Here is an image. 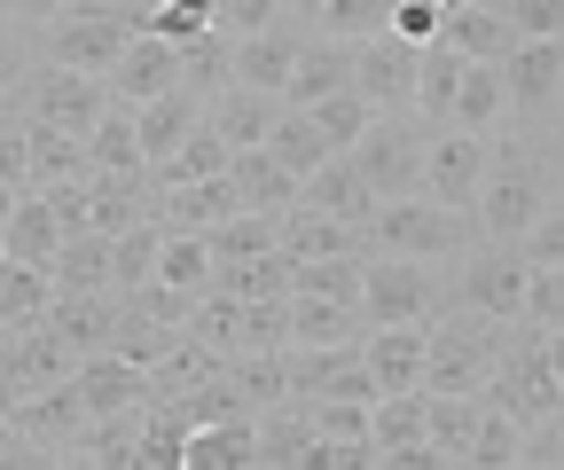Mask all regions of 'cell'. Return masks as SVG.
Returning a JSON list of instances; mask_svg holds the SVG:
<instances>
[{
	"label": "cell",
	"instance_id": "1",
	"mask_svg": "<svg viewBox=\"0 0 564 470\" xmlns=\"http://www.w3.org/2000/svg\"><path fill=\"white\" fill-rule=\"evenodd\" d=\"M556 205V188H549V165L533 150H510V157H486L478 173V196H470V228L486 243H518L541 212Z\"/></svg>",
	"mask_w": 564,
	"mask_h": 470
},
{
	"label": "cell",
	"instance_id": "2",
	"mask_svg": "<svg viewBox=\"0 0 564 470\" xmlns=\"http://www.w3.org/2000/svg\"><path fill=\"white\" fill-rule=\"evenodd\" d=\"M463 243H478L470 212H447L432 196H384L369 212V251H392V259H455Z\"/></svg>",
	"mask_w": 564,
	"mask_h": 470
},
{
	"label": "cell",
	"instance_id": "3",
	"mask_svg": "<svg viewBox=\"0 0 564 470\" xmlns=\"http://www.w3.org/2000/svg\"><path fill=\"white\" fill-rule=\"evenodd\" d=\"M494 321L470 314V321H440L423 329V369H415V392H478L486 369H494Z\"/></svg>",
	"mask_w": 564,
	"mask_h": 470
},
{
	"label": "cell",
	"instance_id": "4",
	"mask_svg": "<svg viewBox=\"0 0 564 470\" xmlns=\"http://www.w3.org/2000/svg\"><path fill=\"white\" fill-rule=\"evenodd\" d=\"M361 321L369 329H384V321H432V306H440V283H432V259H392V251H377V259H361Z\"/></svg>",
	"mask_w": 564,
	"mask_h": 470
},
{
	"label": "cell",
	"instance_id": "5",
	"mask_svg": "<svg viewBox=\"0 0 564 470\" xmlns=\"http://www.w3.org/2000/svg\"><path fill=\"white\" fill-rule=\"evenodd\" d=\"M345 157H352V173L369 181L377 205H384V196H415V181H423V133L400 125V118H369L361 142H352Z\"/></svg>",
	"mask_w": 564,
	"mask_h": 470
},
{
	"label": "cell",
	"instance_id": "6",
	"mask_svg": "<svg viewBox=\"0 0 564 470\" xmlns=\"http://www.w3.org/2000/svg\"><path fill=\"white\" fill-rule=\"evenodd\" d=\"M525 251L518 243H478L470 259H463V275H455V291H463V306L470 314H486V321H518V306H525Z\"/></svg>",
	"mask_w": 564,
	"mask_h": 470
},
{
	"label": "cell",
	"instance_id": "7",
	"mask_svg": "<svg viewBox=\"0 0 564 470\" xmlns=\"http://www.w3.org/2000/svg\"><path fill=\"white\" fill-rule=\"evenodd\" d=\"M126 40H133V17H118V9H63V24L47 32V63H55V72L102 79L110 55H118Z\"/></svg>",
	"mask_w": 564,
	"mask_h": 470
},
{
	"label": "cell",
	"instance_id": "8",
	"mask_svg": "<svg viewBox=\"0 0 564 470\" xmlns=\"http://www.w3.org/2000/svg\"><path fill=\"white\" fill-rule=\"evenodd\" d=\"M486 133H440V142H423V196H432V205H447V212H470V196H478V173H486Z\"/></svg>",
	"mask_w": 564,
	"mask_h": 470
},
{
	"label": "cell",
	"instance_id": "9",
	"mask_svg": "<svg viewBox=\"0 0 564 470\" xmlns=\"http://www.w3.org/2000/svg\"><path fill=\"white\" fill-rule=\"evenodd\" d=\"M165 87H181V47L133 24V40L110 55V72H102V95H110V102H150V95H165Z\"/></svg>",
	"mask_w": 564,
	"mask_h": 470
},
{
	"label": "cell",
	"instance_id": "10",
	"mask_svg": "<svg viewBox=\"0 0 564 470\" xmlns=\"http://www.w3.org/2000/svg\"><path fill=\"white\" fill-rule=\"evenodd\" d=\"M556 79H564L556 40H518V47L502 55V95H510V110H518L525 125H549V118H556Z\"/></svg>",
	"mask_w": 564,
	"mask_h": 470
},
{
	"label": "cell",
	"instance_id": "11",
	"mask_svg": "<svg viewBox=\"0 0 564 470\" xmlns=\"http://www.w3.org/2000/svg\"><path fill=\"white\" fill-rule=\"evenodd\" d=\"M70 384H79V400H87V424H95V416H126V408L150 400V369H133V361L110 353V346L70 369Z\"/></svg>",
	"mask_w": 564,
	"mask_h": 470
},
{
	"label": "cell",
	"instance_id": "12",
	"mask_svg": "<svg viewBox=\"0 0 564 470\" xmlns=\"http://www.w3.org/2000/svg\"><path fill=\"white\" fill-rule=\"evenodd\" d=\"M40 321H47V329H55V338H63L70 353H79V361H87V353H102V346H110L118 298H110V291H55Z\"/></svg>",
	"mask_w": 564,
	"mask_h": 470
},
{
	"label": "cell",
	"instance_id": "13",
	"mask_svg": "<svg viewBox=\"0 0 564 470\" xmlns=\"http://www.w3.org/2000/svg\"><path fill=\"white\" fill-rule=\"evenodd\" d=\"M299 205H314V212H337V220H352V228H369V212H377V196H369V181L352 173V157L345 150H329L306 181H299Z\"/></svg>",
	"mask_w": 564,
	"mask_h": 470
},
{
	"label": "cell",
	"instance_id": "14",
	"mask_svg": "<svg viewBox=\"0 0 564 470\" xmlns=\"http://www.w3.org/2000/svg\"><path fill=\"white\" fill-rule=\"evenodd\" d=\"M102 79H87V72H47V79H32V118L40 125H63V133H87L95 118H102Z\"/></svg>",
	"mask_w": 564,
	"mask_h": 470
},
{
	"label": "cell",
	"instance_id": "15",
	"mask_svg": "<svg viewBox=\"0 0 564 470\" xmlns=\"http://www.w3.org/2000/svg\"><path fill=\"white\" fill-rule=\"evenodd\" d=\"M274 243L291 259H329V251H369V228H352L337 212H314V205H291V212H274Z\"/></svg>",
	"mask_w": 564,
	"mask_h": 470
},
{
	"label": "cell",
	"instance_id": "16",
	"mask_svg": "<svg viewBox=\"0 0 564 470\" xmlns=\"http://www.w3.org/2000/svg\"><path fill=\"white\" fill-rule=\"evenodd\" d=\"M361 369L377 392H415V369H423V321H384L361 338Z\"/></svg>",
	"mask_w": 564,
	"mask_h": 470
},
{
	"label": "cell",
	"instance_id": "17",
	"mask_svg": "<svg viewBox=\"0 0 564 470\" xmlns=\"http://www.w3.org/2000/svg\"><path fill=\"white\" fill-rule=\"evenodd\" d=\"M17 431L32 439V447H63V439H79L87 431V400H79V384L70 376H55V384H32V400L17 408Z\"/></svg>",
	"mask_w": 564,
	"mask_h": 470
},
{
	"label": "cell",
	"instance_id": "18",
	"mask_svg": "<svg viewBox=\"0 0 564 470\" xmlns=\"http://www.w3.org/2000/svg\"><path fill=\"white\" fill-rule=\"evenodd\" d=\"M291 55H299V40L291 32H243V40H228V79L236 87H259V95H274L282 102V79H291Z\"/></svg>",
	"mask_w": 564,
	"mask_h": 470
},
{
	"label": "cell",
	"instance_id": "19",
	"mask_svg": "<svg viewBox=\"0 0 564 470\" xmlns=\"http://www.w3.org/2000/svg\"><path fill=\"white\" fill-rule=\"evenodd\" d=\"M243 462H259V424H243V416L188 424V439H181V470H243Z\"/></svg>",
	"mask_w": 564,
	"mask_h": 470
},
{
	"label": "cell",
	"instance_id": "20",
	"mask_svg": "<svg viewBox=\"0 0 564 470\" xmlns=\"http://www.w3.org/2000/svg\"><path fill=\"white\" fill-rule=\"evenodd\" d=\"M440 40L463 55V63H502L518 47V32L494 17V0H455V9L440 17Z\"/></svg>",
	"mask_w": 564,
	"mask_h": 470
},
{
	"label": "cell",
	"instance_id": "21",
	"mask_svg": "<svg viewBox=\"0 0 564 470\" xmlns=\"http://www.w3.org/2000/svg\"><path fill=\"white\" fill-rule=\"evenodd\" d=\"M337 87H352V40H314V47H299V55H291L282 102L306 110V102H322V95H337Z\"/></svg>",
	"mask_w": 564,
	"mask_h": 470
},
{
	"label": "cell",
	"instance_id": "22",
	"mask_svg": "<svg viewBox=\"0 0 564 470\" xmlns=\"http://www.w3.org/2000/svg\"><path fill=\"white\" fill-rule=\"evenodd\" d=\"M47 291H110V236L102 228H70L47 251Z\"/></svg>",
	"mask_w": 564,
	"mask_h": 470
},
{
	"label": "cell",
	"instance_id": "23",
	"mask_svg": "<svg viewBox=\"0 0 564 470\" xmlns=\"http://www.w3.org/2000/svg\"><path fill=\"white\" fill-rule=\"evenodd\" d=\"M228 181H236V205L243 212H291L299 205V173H282L259 142L251 150H228Z\"/></svg>",
	"mask_w": 564,
	"mask_h": 470
},
{
	"label": "cell",
	"instance_id": "24",
	"mask_svg": "<svg viewBox=\"0 0 564 470\" xmlns=\"http://www.w3.org/2000/svg\"><path fill=\"white\" fill-rule=\"evenodd\" d=\"M188 125H196V102H188V87H165V95H150V102H133V142H141V165L173 157Z\"/></svg>",
	"mask_w": 564,
	"mask_h": 470
},
{
	"label": "cell",
	"instance_id": "25",
	"mask_svg": "<svg viewBox=\"0 0 564 470\" xmlns=\"http://www.w3.org/2000/svg\"><path fill=\"white\" fill-rule=\"evenodd\" d=\"M510 118V95H502V63H463V79H455V102H447V125L463 133H494Z\"/></svg>",
	"mask_w": 564,
	"mask_h": 470
},
{
	"label": "cell",
	"instance_id": "26",
	"mask_svg": "<svg viewBox=\"0 0 564 470\" xmlns=\"http://www.w3.org/2000/svg\"><path fill=\"white\" fill-rule=\"evenodd\" d=\"M87 142V165L110 173V181H133L141 173V142H133V102H102V118L79 133Z\"/></svg>",
	"mask_w": 564,
	"mask_h": 470
},
{
	"label": "cell",
	"instance_id": "27",
	"mask_svg": "<svg viewBox=\"0 0 564 470\" xmlns=\"http://www.w3.org/2000/svg\"><path fill=\"white\" fill-rule=\"evenodd\" d=\"M274 110H282L274 95H259V87H236V79H228V87H220V102H212V118H204V125L220 133L228 150H251V142H267V125H274Z\"/></svg>",
	"mask_w": 564,
	"mask_h": 470
},
{
	"label": "cell",
	"instance_id": "28",
	"mask_svg": "<svg viewBox=\"0 0 564 470\" xmlns=\"http://www.w3.org/2000/svg\"><path fill=\"white\" fill-rule=\"evenodd\" d=\"M150 283H165V291H181V298L212 291V243H204L196 228H165V236H158V266H150Z\"/></svg>",
	"mask_w": 564,
	"mask_h": 470
},
{
	"label": "cell",
	"instance_id": "29",
	"mask_svg": "<svg viewBox=\"0 0 564 470\" xmlns=\"http://www.w3.org/2000/svg\"><path fill=\"white\" fill-rule=\"evenodd\" d=\"M259 150H267V157H274L282 173H299V181H306V173H314V165L329 157V142H322V125H314L306 110H291V102L274 110V125H267V142H259Z\"/></svg>",
	"mask_w": 564,
	"mask_h": 470
},
{
	"label": "cell",
	"instance_id": "30",
	"mask_svg": "<svg viewBox=\"0 0 564 470\" xmlns=\"http://www.w3.org/2000/svg\"><path fill=\"white\" fill-rule=\"evenodd\" d=\"M70 369H79V353H70L63 338H55V329L47 321H24L17 329V353H9V376L32 392V384H55V376H70Z\"/></svg>",
	"mask_w": 564,
	"mask_h": 470
},
{
	"label": "cell",
	"instance_id": "31",
	"mask_svg": "<svg viewBox=\"0 0 564 470\" xmlns=\"http://www.w3.org/2000/svg\"><path fill=\"white\" fill-rule=\"evenodd\" d=\"M352 338H361V306L291 291V346H352Z\"/></svg>",
	"mask_w": 564,
	"mask_h": 470
},
{
	"label": "cell",
	"instance_id": "32",
	"mask_svg": "<svg viewBox=\"0 0 564 470\" xmlns=\"http://www.w3.org/2000/svg\"><path fill=\"white\" fill-rule=\"evenodd\" d=\"M55 212H47V196H17L9 205V220H0V259H32V266H47V251H55Z\"/></svg>",
	"mask_w": 564,
	"mask_h": 470
},
{
	"label": "cell",
	"instance_id": "33",
	"mask_svg": "<svg viewBox=\"0 0 564 470\" xmlns=\"http://www.w3.org/2000/svg\"><path fill=\"white\" fill-rule=\"evenodd\" d=\"M361 259L369 251H329V259H291V291L299 298H361Z\"/></svg>",
	"mask_w": 564,
	"mask_h": 470
},
{
	"label": "cell",
	"instance_id": "34",
	"mask_svg": "<svg viewBox=\"0 0 564 470\" xmlns=\"http://www.w3.org/2000/svg\"><path fill=\"white\" fill-rule=\"evenodd\" d=\"M24 165L40 173V188H47V181H79V173H87V142L32 118V125H24Z\"/></svg>",
	"mask_w": 564,
	"mask_h": 470
},
{
	"label": "cell",
	"instance_id": "35",
	"mask_svg": "<svg viewBox=\"0 0 564 470\" xmlns=\"http://www.w3.org/2000/svg\"><path fill=\"white\" fill-rule=\"evenodd\" d=\"M455 79H463V55L447 47V40H432V47H415V110L423 118H447V102H455Z\"/></svg>",
	"mask_w": 564,
	"mask_h": 470
},
{
	"label": "cell",
	"instance_id": "36",
	"mask_svg": "<svg viewBox=\"0 0 564 470\" xmlns=\"http://www.w3.org/2000/svg\"><path fill=\"white\" fill-rule=\"evenodd\" d=\"M47 266H32V259H0V321L9 329H24V321H40L47 314Z\"/></svg>",
	"mask_w": 564,
	"mask_h": 470
},
{
	"label": "cell",
	"instance_id": "37",
	"mask_svg": "<svg viewBox=\"0 0 564 470\" xmlns=\"http://www.w3.org/2000/svg\"><path fill=\"white\" fill-rule=\"evenodd\" d=\"M470 424H478V400L470 392H423V439H432L447 462H463Z\"/></svg>",
	"mask_w": 564,
	"mask_h": 470
},
{
	"label": "cell",
	"instance_id": "38",
	"mask_svg": "<svg viewBox=\"0 0 564 470\" xmlns=\"http://www.w3.org/2000/svg\"><path fill=\"white\" fill-rule=\"evenodd\" d=\"M158 236H165V228H150V220H126V228L110 236V291L150 283V266H158Z\"/></svg>",
	"mask_w": 564,
	"mask_h": 470
},
{
	"label": "cell",
	"instance_id": "39",
	"mask_svg": "<svg viewBox=\"0 0 564 470\" xmlns=\"http://www.w3.org/2000/svg\"><path fill=\"white\" fill-rule=\"evenodd\" d=\"M306 118L322 125L329 150H352V142H361V125H369V102H361V87H337V95L306 102Z\"/></svg>",
	"mask_w": 564,
	"mask_h": 470
},
{
	"label": "cell",
	"instance_id": "40",
	"mask_svg": "<svg viewBox=\"0 0 564 470\" xmlns=\"http://www.w3.org/2000/svg\"><path fill=\"white\" fill-rule=\"evenodd\" d=\"M463 462H486V470L518 462V424H510L502 408H486V400H478V424H470V439H463Z\"/></svg>",
	"mask_w": 564,
	"mask_h": 470
},
{
	"label": "cell",
	"instance_id": "41",
	"mask_svg": "<svg viewBox=\"0 0 564 470\" xmlns=\"http://www.w3.org/2000/svg\"><path fill=\"white\" fill-rule=\"evenodd\" d=\"M322 32L329 40H369V32H384L392 24V0H322Z\"/></svg>",
	"mask_w": 564,
	"mask_h": 470
},
{
	"label": "cell",
	"instance_id": "42",
	"mask_svg": "<svg viewBox=\"0 0 564 470\" xmlns=\"http://www.w3.org/2000/svg\"><path fill=\"white\" fill-rule=\"evenodd\" d=\"M141 32H158V40H196V32H212V0H165V9L158 17H133Z\"/></svg>",
	"mask_w": 564,
	"mask_h": 470
},
{
	"label": "cell",
	"instance_id": "43",
	"mask_svg": "<svg viewBox=\"0 0 564 470\" xmlns=\"http://www.w3.org/2000/svg\"><path fill=\"white\" fill-rule=\"evenodd\" d=\"M494 17H502L518 40H556V24H564V0H494Z\"/></svg>",
	"mask_w": 564,
	"mask_h": 470
},
{
	"label": "cell",
	"instance_id": "44",
	"mask_svg": "<svg viewBox=\"0 0 564 470\" xmlns=\"http://www.w3.org/2000/svg\"><path fill=\"white\" fill-rule=\"evenodd\" d=\"M440 17H447V0H392V40H408V47H432L440 40Z\"/></svg>",
	"mask_w": 564,
	"mask_h": 470
},
{
	"label": "cell",
	"instance_id": "45",
	"mask_svg": "<svg viewBox=\"0 0 564 470\" xmlns=\"http://www.w3.org/2000/svg\"><path fill=\"white\" fill-rule=\"evenodd\" d=\"M322 439H369V400H314V416H306Z\"/></svg>",
	"mask_w": 564,
	"mask_h": 470
},
{
	"label": "cell",
	"instance_id": "46",
	"mask_svg": "<svg viewBox=\"0 0 564 470\" xmlns=\"http://www.w3.org/2000/svg\"><path fill=\"white\" fill-rule=\"evenodd\" d=\"M274 17H282V0H212V32H228V40L267 32Z\"/></svg>",
	"mask_w": 564,
	"mask_h": 470
},
{
	"label": "cell",
	"instance_id": "47",
	"mask_svg": "<svg viewBox=\"0 0 564 470\" xmlns=\"http://www.w3.org/2000/svg\"><path fill=\"white\" fill-rule=\"evenodd\" d=\"M306 439H314V424H306V416H274V424L259 431V462H299V455H306Z\"/></svg>",
	"mask_w": 564,
	"mask_h": 470
},
{
	"label": "cell",
	"instance_id": "48",
	"mask_svg": "<svg viewBox=\"0 0 564 470\" xmlns=\"http://www.w3.org/2000/svg\"><path fill=\"white\" fill-rule=\"evenodd\" d=\"M24 173H32V165H24V125H9V118H0V181L17 188Z\"/></svg>",
	"mask_w": 564,
	"mask_h": 470
},
{
	"label": "cell",
	"instance_id": "49",
	"mask_svg": "<svg viewBox=\"0 0 564 470\" xmlns=\"http://www.w3.org/2000/svg\"><path fill=\"white\" fill-rule=\"evenodd\" d=\"M0 9H17V17H63V9H79V0H0Z\"/></svg>",
	"mask_w": 564,
	"mask_h": 470
},
{
	"label": "cell",
	"instance_id": "50",
	"mask_svg": "<svg viewBox=\"0 0 564 470\" xmlns=\"http://www.w3.org/2000/svg\"><path fill=\"white\" fill-rule=\"evenodd\" d=\"M17 72H24V63H17V47H0V95L17 87Z\"/></svg>",
	"mask_w": 564,
	"mask_h": 470
},
{
	"label": "cell",
	"instance_id": "51",
	"mask_svg": "<svg viewBox=\"0 0 564 470\" xmlns=\"http://www.w3.org/2000/svg\"><path fill=\"white\" fill-rule=\"evenodd\" d=\"M9 205H17V188H9V181H0V220H9Z\"/></svg>",
	"mask_w": 564,
	"mask_h": 470
},
{
	"label": "cell",
	"instance_id": "52",
	"mask_svg": "<svg viewBox=\"0 0 564 470\" xmlns=\"http://www.w3.org/2000/svg\"><path fill=\"white\" fill-rule=\"evenodd\" d=\"M282 9H306V17H314V9H322V0H282Z\"/></svg>",
	"mask_w": 564,
	"mask_h": 470
}]
</instances>
